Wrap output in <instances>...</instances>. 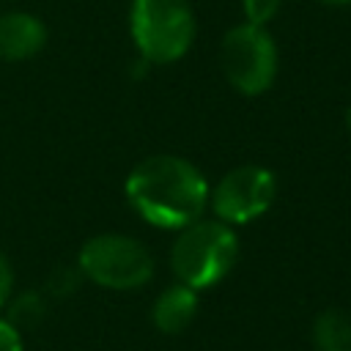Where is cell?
<instances>
[{
    "instance_id": "7a4b0ae2",
    "label": "cell",
    "mask_w": 351,
    "mask_h": 351,
    "mask_svg": "<svg viewBox=\"0 0 351 351\" xmlns=\"http://www.w3.org/2000/svg\"><path fill=\"white\" fill-rule=\"evenodd\" d=\"M239 258V236L233 225L222 219H195L178 230L170 247V271L176 282H184L195 291L211 288L228 277Z\"/></svg>"
},
{
    "instance_id": "30bf717a",
    "label": "cell",
    "mask_w": 351,
    "mask_h": 351,
    "mask_svg": "<svg viewBox=\"0 0 351 351\" xmlns=\"http://www.w3.org/2000/svg\"><path fill=\"white\" fill-rule=\"evenodd\" d=\"M44 315H47V296L41 291H22L11 296L5 304V321L19 332L38 326Z\"/></svg>"
},
{
    "instance_id": "4fadbf2b",
    "label": "cell",
    "mask_w": 351,
    "mask_h": 351,
    "mask_svg": "<svg viewBox=\"0 0 351 351\" xmlns=\"http://www.w3.org/2000/svg\"><path fill=\"white\" fill-rule=\"evenodd\" d=\"M11 296H14V266L8 255L0 250V307H5Z\"/></svg>"
},
{
    "instance_id": "6da1fadb",
    "label": "cell",
    "mask_w": 351,
    "mask_h": 351,
    "mask_svg": "<svg viewBox=\"0 0 351 351\" xmlns=\"http://www.w3.org/2000/svg\"><path fill=\"white\" fill-rule=\"evenodd\" d=\"M129 206L154 228L181 230L208 208L206 176L176 154L145 156L126 178Z\"/></svg>"
},
{
    "instance_id": "2e32d148",
    "label": "cell",
    "mask_w": 351,
    "mask_h": 351,
    "mask_svg": "<svg viewBox=\"0 0 351 351\" xmlns=\"http://www.w3.org/2000/svg\"><path fill=\"white\" fill-rule=\"evenodd\" d=\"M346 129H348V134H351V107L346 110Z\"/></svg>"
},
{
    "instance_id": "277c9868",
    "label": "cell",
    "mask_w": 351,
    "mask_h": 351,
    "mask_svg": "<svg viewBox=\"0 0 351 351\" xmlns=\"http://www.w3.org/2000/svg\"><path fill=\"white\" fill-rule=\"evenodd\" d=\"M77 269L82 280L110 291H134L154 277V255L143 241L123 233L90 236L80 255Z\"/></svg>"
},
{
    "instance_id": "9c48e42d",
    "label": "cell",
    "mask_w": 351,
    "mask_h": 351,
    "mask_svg": "<svg viewBox=\"0 0 351 351\" xmlns=\"http://www.w3.org/2000/svg\"><path fill=\"white\" fill-rule=\"evenodd\" d=\"M310 340L315 351H351V313L340 307L321 310L313 318Z\"/></svg>"
},
{
    "instance_id": "5b68a950",
    "label": "cell",
    "mask_w": 351,
    "mask_h": 351,
    "mask_svg": "<svg viewBox=\"0 0 351 351\" xmlns=\"http://www.w3.org/2000/svg\"><path fill=\"white\" fill-rule=\"evenodd\" d=\"M225 80L244 96H261L277 77V44L263 25L239 22L233 25L219 49Z\"/></svg>"
},
{
    "instance_id": "8fae6325",
    "label": "cell",
    "mask_w": 351,
    "mask_h": 351,
    "mask_svg": "<svg viewBox=\"0 0 351 351\" xmlns=\"http://www.w3.org/2000/svg\"><path fill=\"white\" fill-rule=\"evenodd\" d=\"M82 282V274L77 266H58L49 271L47 277V285H44V293L47 296H55V299H66L71 296Z\"/></svg>"
},
{
    "instance_id": "9a60e30c",
    "label": "cell",
    "mask_w": 351,
    "mask_h": 351,
    "mask_svg": "<svg viewBox=\"0 0 351 351\" xmlns=\"http://www.w3.org/2000/svg\"><path fill=\"white\" fill-rule=\"evenodd\" d=\"M326 5H351V0H321Z\"/></svg>"
},
{
    "instance_id": "ba28073f",
    "label": "cell",
    "mask_w": 351,
    "mask_h": 351,
    "mask_svg": "<svg viewBox=\"0 0 351 351\" xmlns=\"http://www.w3.org/2000/svg\"><path fill=\"white\" fill-rule=\"evenodd\" d=\"M197 291L184 285V282H173L167 285L151 304V321L162 335H178L184 332L195 315H197Z\"/></svg>"
},
{
    "instance_id": "52a82bcc",
    "label": "cell",
    "mask_w": 351,
    "mask_h": 351,
    "mask_svg": "<svg viewBox=\"0 0 351 351\" xmlns=\"http://www.w3.org/2000/svg\"><path fill=\"white\" fill-rule=\"evenodd\" d=\"M47 44V27L36 14L8 11L0 14V60L16 63L38 55Z\"/></svg>"
},
{
    "instance_id": "5bb4252c",
    "label": "cell",
    "mask_w": 351,
    "mask_h": 351,
    "mask_svg": "<svg viewBox=\"0 0 351 351\" xmlns=\"http://www.w3.org/2000/svg\"><path fill=\"white\" fill-rule=\"evenodd\" d=\"M0 351H25L19 329L11 326L5 318H0Z\"/></svg>"
},
{
    "instance_id": "3957f363",
    "label": "cell",
    "mask_w": 351,
    "mask_h": 351,
    "mask_svg": "<svg viewBox=\"0 0 351 351\" xmlns=\"http://www.w3.org/2000/svg\"><path fill=\"white\" fill-rule=\"evenodd\" d=\"M129 33L145 63H176L195 41L189 0H132Z\"/></svg>"
},
{
    "instance_id": "7c38bea8",
    "label": "cell",
    "mask_w": 351,
    "mask_h": 351,
    "mask_svg": "<svg viewBox=\"0 0 351 351\" xmlns=\"http://www.w3.org/2000/svg\"><path fill=\"white\" fill-rule=\"evenodd\" d=\"M280 3L282 0H241V14H244V22L250 25H263L274 19V14L280 11Z\"/></svg>"
},
{
    "instance_id": "8992f818",
    "label": "cell",
    "mask_w": 351,
    "mask_h": 351,
    "mask_svg": "<svg viewBox=\"0 0 351 351\" xmlns=\"http://www.w3.org/2000/svg\"><path fill=\"white\" fill-rule=\"evenodd\" d=\"M274 197L277 181L274 173L263 165H239L208 189V206L225 225H247L263 217Z\"/></svg>"
}]
</instances>
